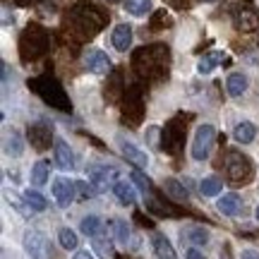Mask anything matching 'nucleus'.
<instances>
[{
	"instance_id": "nucleus-8",
	"label": "nucleus",
	"mask_w": 259,
	"mask_h": 259,
	"mask_svg": "<svg viewBox=\"0 0 259 259\" xmlns=\"http://www.w3.org/2000/svg\"><path fill=\"white\" fill-rule=\"evenodd\" d=\"M120 149H122V156L127 158V161H132L135 166L139 168H147L149 163V156L142 151V149H137L132 142H125V139H120Z\"/></svg>"
},
{
	"instance_id": "nucleus-25",
	"label": "nucleus",
	"mask_w": 259,
	"mask_h": 259,
	"mask_svg": "<svg viewBox=\"0 0 259 259\" xmlns=\"http://www.w3.org/2000/svg\"><path fill=\"white\" fill-rule=\"evenodd\" d=\"M113 233H115V240L120 245H127L130 240V226L125 221H113Z\"/></svg>"
},
{
	"instance_id": "nucleus-18",
	"label": "nucleus",
	"mask_w": 259,
	"mask_h": 259,
	"mask_svg": "<svg viewBox=\"0 0 259 259\" xmlns=\"http://www.w3.org/2000/svg\"><path fill=\"white\" fill-rule=\"evenodd\" d=\"M79 231H82L84 235H89V238H99V233H101V219H99V216H87V219H82Z\"/></svg>"
},
{
	"instance_id": "nucleus-20",
	"label": "nucleus",
	"mask_w": 259,
	"mask_h": 259,
	"mask_svg": "<svg viewBox=\"0 0 259 259\" xmlns=\"http://www.w3.org/2000/svg\"><path fill=\"white\" fill-rule=\"evenodd\" d=\"M242 166H250V161L233 154V156H231V166H228V173H231V178L235 180V183H240V180H247V178H245V173H240Z\"/></svg>"
},
{
	"instance_id": "nucleus-9",
	"label": "nucleus",
	"mask_w": 259,
	"mask_h": 259,
	"mask_svg": "<svg viewBox=\"0 0 259 259\" xmlns=\"http://www.w3.org/2000/svg\"><path fill=\"white\" fill-rule=\"evenodd\" d=\"M113 192L118 197V202L125 204V206H132V204L137 202V192H135L132 183H127V180H118V183L113 185Z\"/></svg>"
},
{
	"instance_id": "nucleus-33",
	"label": "nucleus",
	"mask_w": 259,
	"mask_h": 259,
	"mask_svg": "<svg viewBox=\"0 0 259 259\" xmlns=\"http://www.w3.org/2000/svg\"><path fill=\"white\" fill-rule=\"evenodd\" d=\"M257 221H259V206H257Z\"/></svg>"
},
{
	"instance_id": "nucleus-4",
	"label": "nucleus",
	"mask_w": 259,
	"mask_h": 259,
	"mask_svg": "<svg viewBox=\"0 0 259 259\" xmlns=\"http://www.w3.org/2000/svg\"><path fill=\"white\" fill-rule=\"evenodd\" d=\"M84 65H87V70L94 74H106V72H111V58L103 53L101 48H89L87 53H84Z\"/></svg>"
},
{
	"instance_id": "nucleus-30",
	"label": "nucleus",
	"mask_w": 259,
	"mask_h": 259,
	"mask_svg": "<svg viewBox=\"0 0 259 259\" xmlns=\"http://www.w3.org/2000/svg\"><path fill=\"white\" fill-rule=\"evenodd\" d=\"M74 259H94V254L89 250H82V252H77V254H74Z\"/></svg>"
},
{
	"instance_id": "nucleus-10",
	"label": "nucleus",
	"mask_w": 259,
	"mask_h": 259,
	"mask_svg": "<svg viewBox=\"0 0 259 259\" xmlns=\"http://www.w3.org/2000/svg\"><path fill=\"white\" fill-rule=\"evenodd\" d=\"M151 245H154V252H156L158 259H178L176 250H173V245H170V240H168L166 235L156 233V235L151 238Z\"/></svg>"
},
{
	"instance_id": "nucleus-27",
	"label": "nucleus",
	"mask_w": 259,
	"mask_h": 259,
	"mask_svg": "<svg viewBox=\"0 0 259 259\" xmlns=\"http://www.w3.org/2000/svg\"><path fill=\"white\" fill-rule=\"evenodd\" d=\"M74 185H77V192H79V197H84V199H89V197H94V194L99 192V190H96L92 183H87V180H79V183H74Z\"/></svg>"
},
{
	"instance_id": "nucleus-29",
	"label": "nucleus",
	"mask_w": 259,
	"mask_h": 259,
	"mask_svg": "<svg viewBox=\"0 0 259 259\" xmlns=\"http://www.w3.org/2000/svg\"><path fill=\"white\" fill-rule=\"evenodd\" d=\"M240 259H259V252H254V250H245L242 252V257Z\"/></svg>"
},
{
	"instance_id": "nucleus-24",
	"label": "nucleus",
	"mask_w": 259,
	"mask_h": 259,
	"mask_svg": "<svg viewBox=\"0 0 259 259\" xmlns=\"http://www.w3.org/2000/svg\"><path fill=\"white\" fill-rule=\"evenodd\" d=\"M58 240H60V245H63L65 250H77V245H79V240H77V233L70 231V228H60V233H58Z\"/></svg>"
},
{
	"instance_id": "nucleus-16",
	"label": "nucleus",
	"mask_w": 259,
	"mask_h": 259,
	"mask_svg": "<svg viewBox=\"0 0 259 259\" xmlns=\"http://www.w3.org/2000/svg\"><path fill=\"white\" fill-rule=\"evenodd\" d=\"M24 204H27L31 211H46V206H48L46 197L41 192H36V190H27L24 192Z\"/></svg>"
},
{
	"instance_id": "nucleus-6",
	"label": "nucleus",
	"mask_w": 259,
	"mask_h": 259,
	"mask_svg": "<svg viewBox=\"0 0 259 259\" xmlns=\"http://www.w3.org/2000/svg\"><path fill=\"white\" fill-rule=\"evenodd\" d=\"M56 163L60 170H72L74 168V154L65 139H56Z\"/></svg>"
},
{
	"instance_id": "nucleus-22",
	"label": "nucleus",
	"mask_w": 259,
	"mask_h": 259,
	"mask_svg": "<svg viewBox=\"0 0 259 259\" xmlns=\"http://www.w3.org/2000/svg\"><path fill=\"white\" fill-rule=\"evenodd\" d=\"M221 187H223L221 180H219L216 176H211V178H204V180H202V185H199V192H202L204 197H213V194L221 192Z\"/></svg>"
},
{
	"instance_id": "nucleus-7",
	"label": "nucleus",
	"mask_w": 259,
	"mask_h": 259,
	"mask_svg": "<svg viewBox=\"0 0 259 259\" xmlns=\"http://www.w3.org/2000/svg\"><path fill=\"white\" fill-rule=\"evenodd\" d=\"M216 206H219V211H221L223 216H238L242 209V199H240V194H235V192L223 194Z\"/></svg>"
},
{
	"instance_id": "nucleus-28",
	"label": "nucleus",
	"mask_w": 259,
	"mask_h": 259,
	"mask_svg": "<svg viewBox=\"0 0 259 259\" xmlns=\"http://www.w3.org/2000/svg\"><path fill=\"white\" fill-rule=\"evenodd\" d=\"M94 250L99 252V254H103V257H108V254H111V245L99 240V238H94Z\"/></svg>"
},
{
	"instance_id": "nucleus-15",
	"label": "nucleus",
	"mask_w": 259,
	"mask_h": 259,
	"mask_svg": "<svg viewBox=\"0 0 259 259\" xmlns=\"http://www.w3.org/2000/svg\"><path fill=\"white\" fill-rule=\"evenodd\" d=\"M163 190H166V194H170L176 202H187V199H190V192L185 190V185H183L180 180H176V178H168Z\"/></svg>"
},
{
	"instance_id": "nucleus-26",
	"label": "nucleus",
	"mask_w": 259,
	"mask_h": 259,
	"mask_svg": "<svg viewBox=\"0 0 259 259\" xmlns=\"http://www.w3.org/2000/svg\"><path fill=\"white\" fill-rule=\"evenodd\" d=\"M130 180H132L142 192H149V190H151V180H149L144 173H139V170H132V173H130Z\"/></svg>"
},
{
	"instance_id": "nucleus-21",
	"label": "nucleus",
	"mask_w": 259,
	"mask_h": 259,
	"mask_svg": "<svg viewBox=\"0 0 259 259\" xmlns=\"http://www.w3.org/2000/svg\"><path fill=\"white\" fill-rule=\"evenodd\" d=\"M183 238H187L192 245H206L209 242V233L204 231V228H199V226H192V228H187L183 233Z\"/></svg>"
},
{
	"instance_id": "nucleus-5",
	"label": "nucleus",
	"mask_w": 259,
	"mask_h": 259,
	"mask_svg": "<svg viewBox=\"0 0 259 259\" xmlns=\"http://www.w3.org/2000/svg\"><path fill=\"white\" fill-rule=\"evenodd\" d=\"M74 192H77V185H74L72 180H67V178H58L56 183H53V197H56L58 206H63V209H67L72 204Z\"/></svg>"
},
{
	"instance_id": "nucleus-14",
	"label": "nucleus",
	"mask_w": 259,
	"mask_h": 259,
	"mask_svg": "<svg viewBox=\"0 0 259 259\" xmlns=\"http://www.w3.org/2000/svg\"><path fill=\"white\" fill-rule=\"evenodd\" d=\"M233 137L238 139L240 144H250L252 139L257 137V127L252 125L250 120H242L235 125V130H233Z\"/></svg>"
},
{
	"instance_id": "nucleus-12",
	"label": "nucleus",
	"mask_w": 259,
	"mask_h": 259,
	"mask_svg": "<svg viewBox=\"0 0 259 259\" xmlns=\"http://www.w3.org/2000/svg\"><path fill=\"white\" fill-rule=\"evenodd\" d=\"M226 89H228V94H231L233 99L242 96V94L247 92V77H245L242 72L228 74V79H226Z\"/></svg>"
},
{
	"instance_id": "nucleus-11",
	"label": "nucleus",
	"mask_w": 259,
	"mask_h": 259,
	"mask_svg": "<svg viewBox=\"0 0 259 259\" xmlns=\"http://www.w3.org/2000/svg\"><path fill=\"white\" fill-rule=\"evenodd\" d=\"M113 46L118 48V51H127L132 46V27L130 24H118V27L113 29Z\"/></svg>"
},
{
	"instance_id": "nucleus-2",
	"label": "nucleus",
	"mask_w": 259,
	"mask_h": 259,
	"mask_svg": "<svg viewBox=\"0 0 259 259\" xmlns=\"http://www.w3.org/2000/svg\"><path fill=\"white\" fill-rule=\"evenodd\" d=\"M24 250L31 259H51V242L38 231L24 233Z\"/></svg>"
},
{
	"instance_id": "nucleus-31",
	"label": "nucleus",
	"mask_w": 259,
	"mask_h": 259,
	"mask_svg": "<svg viewBox=\"0 0 259 259\" xmlns=\"http://www.w3.org/2000/svg\"><path fill=\"white\" fill-rule=\"evenodd\" d=\"M187 259H204V254L197 250H187Z\"/></svg>"
},
{
	"instance_id": "nucleus-19",
	"label": "nucleus",
	"mask_w": 259,
	"mask_h": 259,
	"mask_svg": "<svg viewBox=\"0 0 259 259\" xmlns=\"http://www.w3.org/2000/svg\"><path fill=\"white\" fill-rule=\"evenodd\" d=\"M22 151H24V142H22V137H19L17 132L8 135V139H5V154L17 158V156H22Z\"/></svg>"
},
{
	"instance_id": "nucleus-1",
	"label": "nucleus",
	"mask_w": 259,
	"mask_h": 259,
	"mask_svg": "<svg viewBox=\"0 0 259 259\" xmlns=\"http://www.w3.org/2000/svg\"><path fill=\"white\" fill-rule=\"evenodd\" d=\"M213 139H216V130H213V125H199V127H197L194 139H192V158L194 161L209 158L211 147H213Z\"/></svg>"
},
{
	"instance_id": "nucleus-13",
	"label": "nucleus",
	"mask_w": 259,
	"mask_h": 259,
	"mask_svg": "<svg viewBox=\"0 0 259 259\" xmlns=\"http://www.w3.org/2000/svg\"><path fill=\"white\" fill-rule=\"evenodd\" d=\"M122 5H125V12L132 15V17H147L151 8H154L151 0H125Z\"/></svg>"
},
{
	"instance_id": "nucleus-32",
	"label": "nucleus",
	"mask_w": 259,
	"mask_h": 259,
	"mask_svg": "<svg viewBox=\"0 0 259 259\" xmlns=\"http://www.w3.org/2000/svg\"><path fill=\"white\" fill-rule=\"evenodd\" d=\"M108 3H120V0H108Z\"/></svg>"
},
{
	"instance_id": "nucleus-23",
	"label": "nucleus",
	"mask_w": 259,
	"mask_h": 259,
	"mask_svg": "<svg viewBox=\"0 0 259 259\" xmlns=\"http://www.w3.org/2000/svg\"><path fill=\"white\" fill-rule=\"evenodd\" d=\"M219 63H221V53H211V56L202 58V60L197 63V72L199 74H211L213 67H216Z\"/></svg>"
},
{
	"instance_id": "nucleus-17",
	"label": "nucleus",
	"mask_w": 259,
	"mask_h": 259,
	"mask_svg": "<svg viewBox=\"0 0 259 259\" xmlns=\"http://www.w3.org/2000/svg\"><path fill=\"white\" fill-rule=\"evenodd\" d=\"M48 183V163L46 161H36L34 168H31V185L41 187Z\"/></svg>"
},
{
	"instance_id": "nucleus-3",
	"label": "nucleus",
	"mask_w": 259,
	"mask_h": 259,
	"mask_svg": "<svg viewBox=\"0 0 259 259\" xmlns=\"http://www.w3.org/2000/svg\"><path fill=\"white\" fill-rule=\"evenodd\" d=\"M89 183H92L99 192L108 190L111 185L118 183V170L115 168H108V166H92L89 168Z\"/></svg>"
}]
</instances>
